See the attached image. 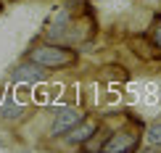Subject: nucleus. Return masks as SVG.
I'll list each match as a JSON object with an SVG mask.
<instances>
[{"label": "nucleus", "instance_id": "f257e3e1", "mask_svg": "<svg viewBox=\"0 0 161 153\" xmlns=\"http://www.w3.org/2000/svg\"><path fill=\"white\" fill-rule=\"evenodd\" d=\"M29 61L42 69H69L77 63V50L64 48L58 42H42L29 50Z\"/></svg>", "mask_w": 161, "mask_h": 153}, {"label": "nucleus", "instance_id": "20e7f679", "mask_svg": "<svg viewBox=\"0 0 161 153\" xmlns=\"http://www.w3.org/2000/svg\"><path fill=\"white\" fill-rule=\"evenodd\" d=\"M71 13H74V5L71 3H64V5H56V8H53V13L45 19V26H42L48 42H61L66 26L71 21Z\"/></svg>", "mask_w": 161, "mask_h": 153}, {"label": "nucleus", "instance_id": "f03ea898", "mask_svg": "<svg viewBox=\"0 0 161 153\" xmlns=\"http://www.w3.org/2000/svg\"><path fill=\"white\" fill-rule=\"evenodd\" d=\"M95 32H98L95 16H92V11L87 8V5H82V8H79V16L71 13V21L66 26L61 42H66V45H85V42H90V40L95 37Z\"/></svg>", "mask_w": 161, "mask_h": 153}, {"label": "nucleus", "instance_id": "423d86ee", "mask_svg": "<svg viewBox=\"0 0 161 153\" xmlns=\"http://www.w3.org/2000/svg\"><path fill=\"white\" fill-rule=\"evenodd\" d=\"M48 79V69H42V66L37 63H21L13 69V82H24V85H40Z\"/></svg>", "mask_w": 161, "mask_h": 153}, {"label": "nucleus", "instance_id": "39448f33", "mask_svg": "<svg viewBox=\"0 0 161 153\" xmlns=\"http://www.w3.org/2000/svg\"><path fill=\"white\" fill-rule=\"evenodd\" d=\"M82 111L79 108H58L56 111V119H53V129H50V135H66L74 124L82 122Z\"/></svg>", "mask_w": 161, "mask_h": 153}, {"label": "nucleus", "instance_id": "7ed1b4c3", "mask_svg": "<svg viewBox=\"0 0 161 153\" xmlns=\"http://www.w3.org/2000/svg\"><path fill=\"white\" fill-rule=\"evenodd\" d=\"M140 145V132L132 127H122L116 132H111L103 143H100L98 153H135Z\"/></svg>", "mask_w": 161, "mask_h": 153}, {"label": "nucleus", "instance_id": "9b49d317", "mask_svg": "<svg viewBox=\"0 0 161 153\" xmlns=\"http://www.w3.org/2000/svg\"><path fill=\"white\" fill-rule=\"evenodd\" d=\"M103 77L106 79H116V82H127V71H122V69H106Z\"/></svg>", "mask_w": 161, "mask_h": 153}, {"label": "nucleus", "instance_id": "1a4fd4ad", "mask_svg": "<svg viewBox=\"0 0 161 153\" xmlns=\"http://www.w3.org/2000/svg\"><path fill=\"white\" fill-rule=\"evenodd\" d=\"M151 42H153V48H156L158 53H161V19H156L153 21V26H151Z\"/></svg>", "mask_w": 161, "mask_h": 153}, {"label": "nucleus", "instance_id": "9d476101", "mask_svg": "<svg viewBox=\"0 0 161 153\" xmlns=\"http://www.w3.org/2000/svg\"><path fill=\"white\" fill-rule=\"evenodd\" d=\"M145 135H148V140L153 145H158V148H161V122H153L151 127L145 129Z\"/></svg>", "mask_w": 161, "mask_h": 153}, {"label": "nucleus", "instance_id": "0eeeda50", "mask_svg": "<svg viewBox=\"0 0 161 153\" xmlns=\"http://www.w3.org/2000/svg\"><path fill=\"white\" fill-rule=\"evenodd\" d=\"M95 132H98L95 119H82L79 124H74V127L66 132V143H85V140H90Z\"/></svg>", "mask_w": 161, "mask_h": 153}, {"label": "nucleus", "instance_id": "6e6552de", "mask_svg": "<svg viewBox=\"0 0 161 153\" xmlns=\"http://www.w3.org/2000/svg\"><path fill=\"white\" fill-rule=\"evenodd\" d=\"M130 50L135 53V56H140L143 61H153L156 56H161V53L153 48V42H151V40H145V37H140V35L130 40Z\"/></svg>", "mask_w": 161, "mask_h": 153}, {"label": "nucleus", "instance_id": "f8f14e48", "mask_svg": "<svg viewBox=\"0 0 161 153\" xmlns=\"http://www.w3.org/2000/svg\"><path fill=\"white\" fill-rule=\"evenodd\" d=\"M143 153H161V150H153V148H145Z\"/></svg>", "mask_w": 161, "mask_h": 153}]
</instances>
